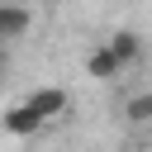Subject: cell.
<instances>
[{
	"label": "cell",
	"mask_w": 152,
	"mask_h": 152,
	"mask_svg": "<svg viewBox=\"0 0 152 152\" xmlns=\"http://www.w3.org/2000/svg\"><path fill=\"white\" fill-rule=\"evenodd\" d=\"M28 28H33V10H28L24 0H5V5H0V38H5V43H19Z\"/></svg>",
	"instance_id": "1"
},
{
	"label": "cell",
	"mask_w": 152,
	"mask_h": 152,
	"mask_svg": "<svg viewBox=\"0 0 152 152\" xmlns=\"http://www.w3.org/2000/svg\"><path fill=\"white\" fill-rule=\"evenodd\" d=\"M38 128H43V119L28 114L24 104H14V109L5 114V133H10V138H28V133H38Z\"/></svg>",
	"instance_id": "5"
},
{
	"label": "cell",
	"mask_w": 152,
	"mask_h": 152,
	"mask_svg": "<svg viewBox=\"0 0 152 152\" xmlns=\"http://www.w3.org/2000/svg\"><path fill=\"white\" fill-rule=\"evenodd\" d=\"M124 114H128V124H152V90L133 95V100L124 104Z\"/></svg>",
	"instance_id": "6"
},
{
	"label": "cell",
	"mask_w": 152,
	"mask_h": 152,
	"mask_svg": "<svg viewBox=\"0 0 152 152\" xmlns=\"http://www.w3.org/2000/svg\"><path fill=\"white\" fill-rule=\"evenodd\" d=\"M124 71H128V66L114 57V48H109V43H100V48L86 57V76H90V81H119Z\"/></svg>",
	"instance_id": "3"
},
{
	"label": "cell",
	"mask_w": 152,
	"mask_h": 152,
	"mask_svg": "<svg viewBox=\"0 0 152 152\" xmlns=\"http://www.w3.org/2000/svg\"><path fill=\"white\" fill-rule=\"evenodd\" d=\"M24 109H28V114H38V119L48 124V119L66 114V90H62V86H38V90H28Z\"/></svg>",
	"instance_id": "2"
},
{
	"label": "cell",
	"mask_w": 152,
	"mask_h": 152,
	"mask_svg": "<svg viewBox=\"0 0 152 152\" xmlns=\"http://www.w3.org/2000/svg\"><path fill=\"white\" fill-rule=\"evenodd\" d=\"M109 48H114V57L124 62V66H133L138 57H142V33H133V28H114L109 38H104Z\"/></svg>",
	"instance_id": "4"
}]
</instances>
